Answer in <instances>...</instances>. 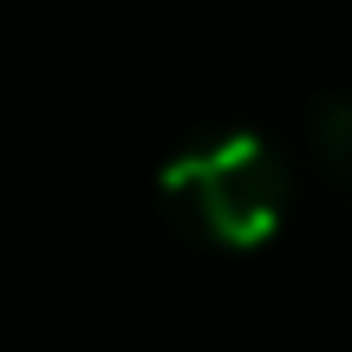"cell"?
Returning <instances> with one entry per match:
<instances>
[{
	"mask_svg": "<svg viewBox=\"0 0 352 352\" xmlns=\"http://www.w3.org/2000/svg\"><path fill=\"white\" fill-rule=\"evenodd\" d=\"M157 196L209 248H261L287 222L294 170L261 131H215L157 170Z\"/></svg>",
	"mask_w": 352,
	"mask_h": 352,
	"instance_id": "obj_1",
	"label": "cell"
},
{
	"mask_svg": "<svg viewBox=\"0 0 352 352\" xmlns=\"http://www.w3.org/2000/svg\"><path fill=\"white\" fill-rule=\"evenodd\" d=\"M314 151H320V164L327 170H340L352 176V98H320L314 104Z\"/></svg>",
	"mask_w": 352,
	"mask_h": 352,
	"instance_id": "obj_2",
	"label": "cell"
}]
</instances>
